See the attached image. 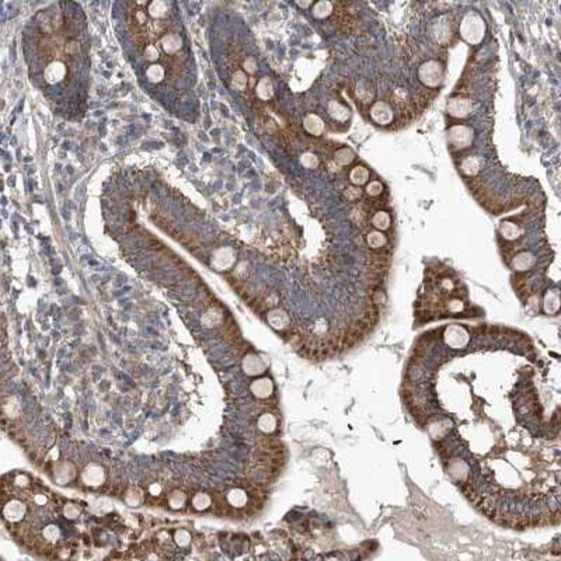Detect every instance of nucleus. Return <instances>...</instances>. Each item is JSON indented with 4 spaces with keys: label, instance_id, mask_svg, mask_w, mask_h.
I'll list each match as a JSON object with an SVG mask.
<instances>
[{
    "label": "nucleus",
    "instance_id": "nucleus-4",
    "mask_svg": "<svg viewBox=\"0 0 561 561\" xmlns=\"http://www.w3.org/2000/svg\"><path fill=\"white\" fill-rule=\"evenodd\" d=\"M446 111L453 118H466L473 111V101L464 97L452 98L446 105Z\"/></svg>",
    "mask_w": 561,
    "mask_h": 561
},
{
    "label": "nucleus",
    "instance_id": "nucleus-14",
    "mask_svg": "<svg viewBox=\"0 0 561 561\" xmlns=\"http://www.w3.org/2000/svg\"><path fill=\"white\" fill-rule=\"evenodd\" d=\"M269 324L277 330H285L289 326V316L282 309H272L268 313Z\"/></svg>",
    "mask_w": 561,
    "mask_h": 561
},
{
    "label": "nucleus",
    "instance_id": "nucleus-9",
    "mask_svg": "<svg viewBox=\"0 0 561 561\" xmlns=\"http://www.w3.org/2000/svg\"><path fill=\"white\" fill-rule=\"evenodd\" d=\"M160 45L167 55H176L183 48V38L180 37L179 34L169 32V34L162 37Z\"/></svg>",
    "mask_w": 561,
    "mask_h": 561
},
{
    "label": "nucleus",
    "instance_id": "nucleus-43",
    "mask_svg": "<svg viewBox=\"0 0 561 561\" xmlns=\"http://www.w3.org/2000/svg\"><path fill=\"white\" fill-rule=\"evenodd\" d=\"M77 52H79V44H77V42L72 41V42H69V44L66 45V53H67V55H70V56H75Z\"/></svg>",
    "mask_w": 561,
    "mask_h": 561
},
{
    "label": "nucleus",
    "instance_id": "nucleus-21",
    "mask_svg": "<svg viewBox=\"0 0 561 561\" xmlns=\"http://www.w3.org/2000/svg\"><path fill=\"white\" fill-rule=\"evenodd\" d=\"M251 390L255 396L260 397V398H265L271 394L272 391V383L269 379H260V380H255L251 384Z\"/></svg>",
    "mask_w": 561,
    "mask_h": 561
},
{
    "label": "nucleus",
    "instance_id": "nucleus-11",
    "mask_svg": "<svg viewBox=\"0 0 561 561\" xmlns=\"http://www.w3.org/2000/svg\"><path fill=\"white\" fill-rule=\"evenodd\" d=\"M303 127L310 135L320 136L324 132V121L317 114H307L303 118Z\"/></svg>",
    "mask_w": 561,
    "mask_h": 561
},
{
    "label": "nucleus",
    "instance_id": "nucleus-45",
    "mask_svg": "<svg viewBox=\"0 0 561 561\" xmlns=\"http://www.w3.org/2000/svg\"><path fill=\"white\" fill-rule=\"evenodd\" d=\"M298 4H299V6H302V7H307V6H310L312 3H310V1H305V3H302V1H298Z\"/></svg>",
    "mask_w": 561,
    "mask_h": 561
},
{
    "label": "nucleus",
    "instance_id": "nucleus-28",
    "mask_svg": "<svg viewBox=\"0 0 561 561\" xmlns=\"http://www.w3.org/2000/svg\"><path fill=\"white\" fill-rule=\"evenodd\" d=\"M390 223H391V217L384 210L376 212L374 217H372V224H374L377 230H386V229H389Z\"/></svg>",
    "mask_w": 561,
    "mask_h": 561
},
{
    "label": "nucleus",
    "instance_id": "nucleus-10",
    "mask_svg": "<svg viewBox=\"0 0 561 561\" xmlns=\"http://www.w3.org/2000/svg\"><path fill=\"white\" fill-rule=\"evenodd\" d=\"M166 501H167L169 508L177 511V509H183L186 507V504L188 501V495L181 488H173L166 495Z\"/></svg>",
    "mask_w": 561,
    "mask_h": 561
},
{
    "label": "nucleus",
    "instance_id": "nucleus-38",
    "mask_svg": "<svg viewBox=\"0 0 561 561\" xmlns=\"http://www.w3.org/2000/svg\"><path fill=\"white\" fill-rule=\"evenodd\" d=\"M143 53H145V58L149 60V62H153V63L160 59V52H159L157 46H155V45H148L143 49Z\"/></svg>",
    "mask_w": 561,
    "mask_h": 561
},
{
    "label": "nucleus",
    "instance_id": "nucleus-44",
    "mask_svg": "<svg viewBox=\"0 0 561 561\" xmlns=\"http://www.w3.org/2000/svg\"><path fill=\"white\" fill-rule=\"evenodd\" d=\"M34 501H35L37 505H45V504L48 502V498L45 497V494H37V495L34 497Z\"/></svg>",
    "mask_w": 561,
    "mask_h": 561
},
{
    "label": "nucleus",
    "instance_id": "nucleus-20",
    "mask_svg": "<svg viewBox=\"0 0 561 561\" xmlns=\"http://www.w3.org/2000/svg\"><path fill=\"white\" fill-rule=\"evenodd\" d=\"M480 167H481V160H480L479 157L470 156L467 157V159H464L463 162H462L460 170H462L463 174L471 177V176H476V174L480 172Z\"/></svg>",
    "mask_w": 561,
    "mask_h": 561
},
{
    "label": "nucleus",
    "instance_id": "nucleus-25",
    "mask_svg": "<svg viewBox=\"0 0 561 561\" xmlns=\"http://www.w3.org/2000/svg\"><path fill=\"white\" fill-rule=\"evenodd\" d=\"M165 67L162 66V65H159V63H152L149 67H148V70H146V77H148V80H149L150 83H155V84H157V83H160L163 79H165Z\"/></svg>",
    "mask_w": 561,
    "mask_h": 561
},
{
    "label": "nucleus",
    "instance_id": "nucleus-36",
    "mask_svg": "<svg viewBox=\"0 0 561 561\" xmlns=\"http://www.w3.org/2000/svg\"><path fill=\"white\" fill-rule=\"evenodd\" d=\"M300 163L303 165V167H306V169H316L317 166H319V159L314 156L313 153H303L302 156H300Z\"/></svg>",
    "mask_w": 561,
    "mask_h": 561
},
{
    "label": "nucleus",
    "instance_id": "nucleus-33",
    "mask_svg": "<svg viewBox=\"0 0 561 561\" xmlns=\"http://www.w3.org/2000/svg\"><path fill=\"white\" fill-rule=\"evenodd\" d=\"M174 542L179 547H188L191 545V533L186 529H179L174 533Z\"/></svg>",
    "mask_w": 561,
    "mask_h": 561
},
{
    "label": "nucleus",
    "instance_id": "nucleus-18",
    "mask_svg": "<svg viewBox=\"0 0 561 561\" xmlns=\"http://www.w3.org/2000/svg\"><path fill=\"white\" fill-rule=\"evenodd\" d=\"M369 176L371 174H369V170H368L367 167H364V166H355L351 170V173H350V180H351V183L354 186L361 187V186L367 184L368 180H369Z\"/></svg>",
    "mask_w": 561,
    "mask_h": 561
},
{
    "label": "nucleus",
    "instance_id": "nucleus-3",
    "mask_svg": "<svg viewBox=\"0 0 561 561\" xmlns=\"http://www.w3.org/2000/svg\"><path fill=\"white\" fill-rule=\"evenodd\" d=\"M449 143L456 149H466L473 142V129L467 125L459 124L449 128Z\"/></svg>",
    "mask_w": 561,
    "mask_h": 561
},
{
    "label": "nucleus",
    "instance_id": "nucleus-16",
    "mask_svg": "<svg viewBox=\"0 0 561 561\" xmlns=\"http://www.w3.org/2000/svg\"><path fill=\"white\" fill-rule=\"evenodd\" d=\"M327 111H329L330 117L333 120L338 121V122H345L350 118V110L345 105L341 104L340 101H330Z\"/></svg>",
    "mask_w": 561,
    "mask_h": 561
},
{
    "label": "nucleus",
    "instance_id": "nucleus-19",
    "mask_svg": "<svg viewBox=\"0 0 561 561\" xmlns=\"http://www.w3.org/2000/svg\"><path fill=\"white\" fill-rule=\"evenodd\" d=\"M167 11H169V4L166 1H162V0L152 1L148 6V14L155 20H162L163 17H166Z\"/></svg>",
    "mask_w": 561,
    "mask_h": 561
},
{
    "label": "nucleus",
    "instance_id": "nucleus-15",
    "mask_svg": "<svg viewBox=\"0 0 561 561\" xmlns=\"http://www.w3.org/2000/svg\"><path fill=\"white\" fill-rule=\"evenodd\" d=\"M124 498L129 507H139L146 500V493L142 487H131L127 490Z\"/></svg>",
    "mask_w": 561,
    "mask_h": 561
},
{
    "label": "nucleus",
    "instance_id": "nucleus-35",
    "mask_svg": "<svg viewBox=\"0 0 561 561\" xmlns=\"http://www.w3.org/2000/svg\"><path fill=\"white\" fill-rule=\"evenodd\" d=\"M172 27V22L169 20H156V21L152 22V31H153V35L159 37V35H163L169 31V28Z\"/></svg>",
    "mask_w": 561,
    "mask_h": 561
},
{
    "label": "nucleus",
    "instance_id": "nucleus-1",
    "mask_svg": "<svg viewBox=\"0 0 561 561\" xmlns=\"http://www.w3.org/2000/svg\"><path fill=\"white\" fill-rule=\"evenodd\" d=\"M486 32V24L483 18L474 11H469L460 22V35L466 42L477 45L483 41Z\"/></svg>",
    "mask_w": 561,
    "mask_h": 561
},
{
    "label": "nucleus",
    "instance_id": "nucleus-37",
    "mask_svg": "<svg viewBox=\"0 0 561 561\" xmlns=\"http://www.w3.org/2000/svg\"><path fill=\"white\" fill-rule=\"evenodd\" d=\"M63 514H65L67 519H76L77 516L80 515V507L77 504L69 502V504H66L63 507Z\"/></svg>",
    "mask_w": 561,
    "mask_h": 561
},
{
    "label": "nucleus",
    "instance_id": "nucleus-13",
    "mask_svg": "<svg viewBox=\"0 0 561 561\" xmlns=\"http://www.w3.org/2000/svg\"><path fill=\"white\" fill-rule=\"evenodd\" d=\"M434 30L436 41H439L441 44L448 42V39H450V37H452V24L448 21L446 17H441L439 18V22L435 24Z\"/></svg>",
    "mask_w": 561,
    "mask_h": 561
},
{
    "label": "nucleus",
    "instance_id": "nucleus-27",
    "mask_svg": "<svg viewBox=\"0 0 561 561\" xmlns=\"http://www.w3.org/2000/svg\"><path fill=\"white\" fill-rule=\"evenodd\" d=\"M535 264V258L531 253H519L514 258V267L518 271H525V269H529L533 267Z\"/></svg>",
    "mask_w": 561,
    "mask_h": 561
},
{
    "label": "nucleus",
    "instance_id": "nucleus-8",
    "mask_svg": "<svg viewBox=\"0 0 561 561\" xmlns=\"http://www.w3.org/2000/svg\"><path fill=\"white\" fill-rule=\"evenodd\" d=\"M25 512H27V505L17 498L10 500L3 508V516L8 522H20L25 516Z\"/></svg>",
    "mask_w": 561,
    "mask_h": 561
},
{
    "label": "nucleus",
    "instance_id": "nucleus-40",
    "mask_svg": "<svg viewBox=\"0 0 561 561\" xmlns=\"http://www.w3.org/2000/svg\"><path fill=\"white\" fill-rule=\"evenodd\" d=\"M13 484H14V487H17L18 490H25V488H28V487L31 486L30 479H28L25 474H18V476L15 477Z\"/></svg>",
    "mask_w": 561,
    "mask_h": 561
},
{
    "label": "nucleus",
    "instance_id": "nucleus-29",
    "mask_svg": "<svg viewBox=\"0 0 561 561\" xmlns=\"http://www.w3.org/2000/svg\"><path fill=\"white\" fill-rule=\"evenodd\" d=\"M501 234L502 237L505 240H515L516 237H519V234H521V229H519V226L515 223H512V222H504V223L501 224Z\"/></svg>",
    "mask_w": 561,
    "mask_h": 561
},
{
    "label": "nucleus",
    "instance_id": "nucleus-30",
    "mask_svg": "<svg viewBox=\"0 0 561 561\" xmlns=\"http://www.w3.org/2000/svg\"><path fill=\"white\" fill-rule=\"evenodd\" d=\"M367 241L372 248H381V247H384V244L387 243V239H386V236L380 230H374V232H371L367 236Z\"/></svg>",
    "mask_w": 561,
    "mask_h": 561
},
{
    "label": "nucleus",
    "instance_id": "nucleus-23",
    "mask_svg": "<svg viewBox=\"0 0 561 561\" xmlns=\"http://www.w3.org/2000/svg\"><path fill=\"white\" fill-rule=\"evenodd\" d=\"M191 505L196 511H206L212 505V497L206 493H196L191 498Z\"/></svg>",
    "mask_w": 561,
    "mask_h": 561
},
{
    "label": "nucleus",
    "instance_id": "nucleus-24",
    "mask_svg": "<svg viewBox=\"0 0 561 561\" xmlns=\"http://www.w3.org/2000/svg\"><path fill=\"white\" fill-rule=\"evenodd\" d=\"M73 476H75V467H73V464L72 463L65 462V463H62L59 467H58V471H56V479L59 481V484H65L67 481H70V480L73 479Z\"/></svg>",
    "mask_w": 561,
    "mask_h": 561
},
{
    "label": "nucleus",
    "instance_id": "nucleus-5",
    "mask_svg": "<svg viewBox=\"0 0 561 561\" xmlns=\"http://www.w3.org/2000/svg\"><path fill=\"white\" fill-rule=\"evenodd\" d=\"M80 480L83 484L89 487H97L103 484L105 480V471L100 464L91 463L86 466V469L80 474Z\"/></svg>",
    "mask_w": 561,
    "mask_h": 561
},
{
    "label": "nucleus",
    "instance_id": "nucleus-31",
    "mask_svg": "<svg viewBox=\"0 0 561 561\" xmlns=\"http://www.w3.org/2000/svg\"><path fill=\"white\" fill-rule=\"evenodd\" d=\"M247 84H248V79H247L246 72L243 70H236L232 76V87L234 90H239V91H244L247 89Z\"/></svg>",
    "mask_w": 561,
    "mask_h": 561
},
{
    "label": "nucleus",
    "instance_id": "nucleus-7",
    "mask_svg": "<svg viewBox=\"0 0 561 561\" xmlns=\"http://www.w3.org/2000/svg\"><path fill=\"white\" fill-rule=\"evenodd\" d=\"M67 75V66L62 60H53L44 70V79L48 84L60 83Z\"/></svg>",
    "mask_w": 561,
    "mask_h": 561
},
{
    "label": "nucleus",
    "instance_id": "nucleus-41",
    "mask_svg": "<svg viewBox=\"0 0 561 561\" xmlns=\"http://www.w3.org/2000/svg\"><path fill=\"white\" fill-rule=\"evenodd\" d=\"M345 196L348 198V201H357L358 198H361V189L357 187H348L345 189Z\"/></svg>",
    "mask_w": 561,
    "mask_h": 561
},
{
    "label": "nucleus",
    "instance_id": "nucleus-17",
    "mask_svg": "<svg viewBox=\"0 0 561 561\" xmlns=\"http://www.w3.org/2000/svg\"><path fill=\"white\" fill-rule=\"evenodd\" d=\"M255 94L261 101H269L274 96V84L271 82L269 77H262L260 82L257 83L255 87Z\"/></svg>",
    "mask_w": 561,
    "mask_h": 561
},
{
    "label": "nucleus",
    "instance_id": "nucleus-39",
    "mask_svg": "<svg viewBox=\"0 0 561 561\" xmlns=\"http://www.w3.org/2000/svg\"><path fill=\"white\" fill-rule=\"evenodd\" d=\"M367 192L371 196H377L383 192V186L379 181H371L367 186Z\"/></svg>",
    "mask_w": 561,
    "mask_h": 561
},
{
    "label": "nucleus",
    "instance_id": "nucleus-42",
    "mask_svg": "<svg viewBox=\"0 0 561 561\" xmlns=\"http://www.w3.org/2000/svg\"><path fill=\"white\" fill-rule=\"evenodd\" d=\"M243 67H244V70H246L247 73H255V70H257V60L254 59V58H251V56H248L246 60H244V63H243Z\"/></svg>",
    "mask_w": 561,
    "mask_h": 561
},
{
    "label": "nucleus",
    "instance_id": "nucleus-6",
    "mask_svg": "<svg viewBox=\"0 0 561 561\" xmlns=\"http://www.w3.org/2000/svg\"><path fill=\"white\" fill-rule=\"evenodd\" d=\"M371 118L377 125H389L393 121V110L386 101H376L371 108Z\"/></svg>",
    "mask_w": 561,
    "mask_h": 561
},
{
    "label": "nucleus",
    "instance_id": "nucleus-22",
    "mask_svg": "<svg viewBox=\"0 0 561 561\" xmlns=\"http://www.w3.org/2000/svg\"><path fill=\"white\" fill-rule=\"evenodd\" d=\"M333 8H334V4L331 1H326V0L317 1V3H314L313 7H312V14L316 18H326V17H329L333 13Z\"/></svg>",
    "mask_w": 561,
    "mask_h": 561
},
{
    "label": "nucleus",
    "instance_id": "nucleus-12",
    "mask_svg": "<svg viewBox=\"0 0 561 561\" xmlns=\"http://www.w3.org/2000/svg\"><path fill=\"white\" fill-rule=\"evenodd\" d=\"M226 498H227V502H229V505H230V507H232V508H234V509L244 508V505H247V501H248V498H247V494H246V490H244V488H241V487H236V488H232V490H230V491L227 493Z\"/></svg>",
    "mask_w": 561,
    "mask_h": 561
},
{
    "label": "nucleus",
    "instance_id": "nucleus-26",
    "mask_svg": "<svg viewBox=\"0 0 561 561\" xmlns=\"http://www.w3.org/2000/svg\"><path fill=\"white\" fill-rule=\"evenodd\" d=\"M354 159H355V153L350 148H341V149H338L334 153V160H336L337 165L340 166L351 165L352 162H354Z\"/></svg>",
    "mask_w": 561,
    "mask_h": 561
},
{
    "label": "nucleus",
    "instance_id": "nucleus-2",
    "mask_svg": "<svg viewBox=\"0 0 561 561\" xmlns=\"http://www.w3.org/2000/svg\"><path fill=\"white\" fill-rule=\"evenodd\" d=\"M418 76L421 82L428 87H436L439 86L443 79V67L438 60H426L422 63L418 70Z\"/></svg>",
    "mask_w": 561,
    "mask_h": 561
},
{
    "label": "nucleus",
    "instance_id": "nucleus-32",
    "mask_svg": "<svg viewBox=\"0 0 561 561\" xmlns=\"http://www.w3.org/2000/svg\"><path fill=\"white\" fill-rule=\"evenodd\" d=\"M275 424H277V419H275V417L272 415V414H262L261 418H260V421H258V426H260V429L261 431H264V432H271V431H274L275 429Z\"/></svg>",
    "mask_w": 561,
    "mask_h": 561
},
{
    "label": "nucleus",
    "instance_id": "nucleus-34",
    "mask_svg": "<svg viewBox=\"0 0 561 561\" xmlns=\"http://www.w3.org/2000/svg\"><path fill=\"white\" fill-rule=\"evenodd\" d=\"M42 536H44V540L46 543H55L60 536L59 528L55 526V525H48L42 531Z\"/></svg>",
    "mask_w": 561,
    "mask_h": 561
}]
</instances>
